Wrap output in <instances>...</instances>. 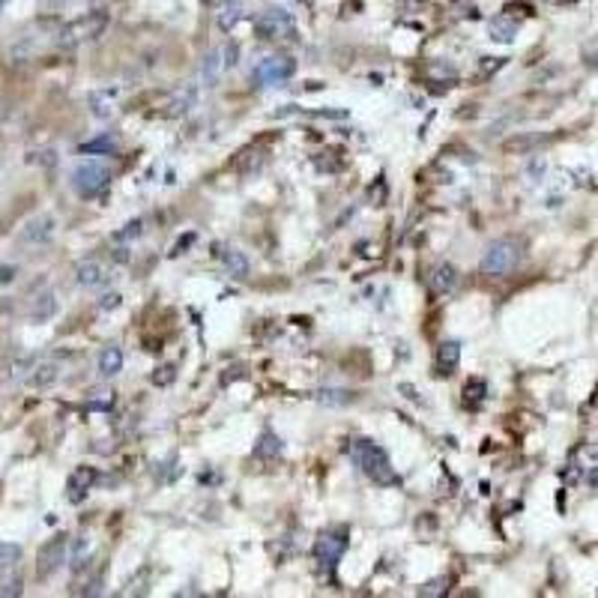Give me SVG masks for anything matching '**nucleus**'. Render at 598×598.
Wrapping results in <instances>:
<instances>
[{
  "label": "nucleus",
  "mask_w": 598,
  "mask_h": 598,
  "mask_svg": "<svg viewBox=\"0 0 598 598\" xmlns=\"http://www.w3.org/2000/svg\"><path fill=\"white\" fill-rule=\"evenodd\" d=\"M294 69H297V63L290 60V57H284V54H272V57H264V60H257V66L252 69V78H255V84H260V87H279V84H284L290 75H294Z\"/></svg>",
  "instance_id": "nucleus-5"
},
{
  "label": "nucleus",
  "mask_w": 598,
  "mask_h": 598,
  "mask_svg": "<svg viewBox=\"0 0 598 598\" xmlns=\"http://www.w3.org/2000/svg\"><path fill=\"white\" fill-rule=\"evenodd\" d=\"M222 69V60H218V51L207 54V60H203V78L207 81H215V72Z\"/></svg>",
  "instance_id": "nucleus-29"
},
{
  "label": "nucleus",
  "mask_w": 598,
  "mask_h": 598,
  "mask_svg": "<svg viewBox=\"0 0 598 598\" xmlns=\"http://www.w3.org/2000/svg\"><path fill=\"white\" fill-rule=\"evenodd\" d=\"M117 150V141L114 138H108V135H99V138H93V141H87V144H81V153H96V156H111Z\"/></svg>",
  "instance_id": "nucleus-24"
},
{
  "label": "nucleus",
  "mask_w": 598,
  "mask_h": 598,
  "mask_svg": "<svg viewBox=\"0 0 598 598\" xmlns=\"http://www.w3.org/2000/svg\"><path fill=\"white\" fill-rule=\"evenodd\" d=\"M120 371H123V350L117 344H108L99 353V374L102 377H117Z\"/></svg>",
  "instance_id": "nucleus-17"
},
{
  "label": "nucleus",
  "mask_w": 598,
  "mask_h": 598,
  "mask_svg": "<svg viewBox=\"0 0 598 598\" xmlns=\"http://www.w3.org/2000/svg\"><path fill=\"white\" fill-rule=\"evenodd\" d=\"M215 257L228 267V272L233 275V279H245V275H249V260H245V255L240 249H230V245H215Z\"/></svg>",
  "instance_id": "nucleus-11"
},
{
  "label": "nucleus",
  "mask_w": 598,
  "mask_h": 598,
  "mask_svg": "<svg viewBox=\"0 0 598 598\" xmlns=\"http://www.w3.org/2000/svg\"><path fill=\"white\" fill-rule=\"evenodd\" d=\"M192 105H195V90H192V87H183V90H177V93L171 96L168 114H186Z\"/></svg>",
  "instance_id": "nucleus-22"
},
{
  "label": "nucleus",
  "mask_w": 598,
  "mask_h": 598,
  "mask_svg": "<svg viewBox=\"0 0 598 598\" xmlns=\"http://www.w3.org/2000/svg\"><path fill=\"white\" fill-rule=\"evenodd\" d=\"M69 562V538L66 535H54L51 542L39 550L36 557V577L48 580L51 575H57L60 568Z\"/></svg>",
  "instance_id": "nucleus-7"
},
{
  "label": "nucleus",
  "mask_w": 598,
  "mask_h": 598,
  "mask_svg": "<svg viewBox=\"0 0 598 598\" xmlns=\"http://www.w3.org/2000/svg\"><path fill=\"white\" fill-rule=\"evenodd\" d=\"M173 377H177L173 365H162V368H156V374L150 377V380H153V386H168V383H173Z\"/></svg>",
  "instance_id": "nucleus-28"
},
{
  "label": "nucleus",
  "mask_w": 598,
  "mask_h": 598,
  "mask_svg": "<svg viewBox=\"0 0 598 598\" xmlns=\"http://www.w3.org/2000/svg\"><path fill=\"white\" fill-rule=\"evenodd\" d=\"M54 230H57V218L54 215H36V218H31V222L24 225L18 240L24 245H46L54 237Z\"/></svg>",
  "instance_id": "nucleus-10"
},
{
  "label": "nucleus",
  "mask_w": 598,
  "mask_h": 598,
  "mask_svg": "<svg viewBox=\"0 0 598 598\" xmlns=\"http://www.w3.org/2000/svg\"><path fill=\"white\" fill-rule=\"evenodd\" d=\"M344 550H347L344 533H324L314 542V560H317L320 568H335V565L341 562Z\"/></svg>",
  "instance_id": "nucleus-9"
},
{
  "label": "nucleus",
  "mask_w": 598,
  "mask_h": 598,
  "mask_svg": "<svg viewBox=\"0 0 598 598\" xmlns=\"http://www.w3.org/2000/svg\"><path fill=\"white\" fill-rule=\"evenodd\" d=\"M255 455H257V458H279V455H282V443H279V437H275V434H264V437L257 440Z\"/></svg>",
  "instance_id": "nucleus-25"
},
{
  "label": "nucleus",
  "mask_w": 598,
  "mask_h": 598,
  "mask_svg": "<svg viewBox=\"0 0 598 598\" xmlns=\"http://www.w3.org/2000/svg\"><path fill=\"white\" fill-rule=\"evenodd\" d=\"M255 33L260 39H290V36H297V27H294V18H290L282 6H272L257 16Z\"/></svg>",
  "instance_id": "nucleus-6"
},
{
  "label": "nucleus",
  "mask_w": 598,
  "mask_h": 598,
  "mask_svg": "<svg viewBox=\"0 0 598 598\" xmlns=\"http://www.w3.org/2000/svg\"><path fill=\"white\" fill-rule=\"evenodd\" d=\"M240 6L242 4H237V0H222V6H218V12H215V21H218L222 31H230V27L240 21Z\"/></svg>",
  "instance_id": "nucleus-20"
},
{
  "label": "nucleus",
  "mask_w": 598,
  "mask_h": 598,
  "mask_svg": "<svg viewBox=\"0 0 598 598\" xmlns=\"http://www.w3.org/2000/svg\"><path fill=\"white\" fill-rule=\"evenodd\" d=\"M96 482V470L93 466H78L75 473H72V479H69V497L72 500H81L84 493H87V488H90Z\"/></svg>",
  "instance_id": "nucleus-18"
},
{
  "label": "nucleus",
  "mask_w": 598,
  "mask_h": 598,
  "mask_svg": "<svg viewBox=\"0 0 598 598\" xmlns=\"http://www.w3.org/2000/svg\"><path fill=\"white\" fill-rule=\"evenodd\" d=\"M108 183H111V168L102 162H84L72 173V186H75L81 198H96L99 192H105Z\"/></svg>",
  "instance_id": "nucleus-4"
},
{
  "label": "nucleus",
  "mask_w": 598,
  "mask_h": 598,
  "mask_svg": "<svg viewBox=\"0 0 598 598\" xmlns=\"http://www.w3.org/2000/svg\"><path fill=\"white\" fill-rule=\"evenodd\" d=\"M120 294H108V297H102V302H99V309L102 311H111V309H117V305H120Z\"/></svg>",
  "instance_id": "nucleus-30"
},
{
  "label": "nucleus",
  "mask_w": 598,
  "mask_h": 598,
  "mask_svg": "<svg viewBox=\"0 0 598 598\" xmlns=\"http://www.w3.org/2000/svg\"><path fill=\"white\" fill-rule=\"evenodd\" d=\"M105 282V269L99 260H78L75 264V284L78 287H99Z\"/></svg>",
  "instance_id": "nucleus-13"
},
{
  "label": "nucleus",
  "mask_w": 598,
  "mask_h": 598,
  "mask_svg": "<svg viewBox=\"0 0 598 598\" xmlns=\"http://www.w3.org/2000/svg\"><path fill=\"white\" fill-rule=\"evenodd\" d=\"M57 314V297L54 294H42L36 302H33V309H31V317L33 320H48Z\"/></svg>",
  "instance_id": "nucleus-23"
},
{
  "label": "nucleus",
  "mask_w": 598,
  "mask_h": 598,
  "mask_svg": "<svg viewBox=\"0 0 598 598\" xmlns=\"http://www.w3.org/2000/svg\"><path fill=\"white\" fill-rule=\"evenodd\" d=\"M485 392H488L485 380H479V377H473V380H466V389H464L466 401H482V398H485Z\"/></svg>",
  "instance_id": "nucleus-27"
},
{
  "label": "nucleus",
  "mask_w": 598,
  "mask_h": 598,
  "mask_svg": "<svg viewBox=\"0 0 598 598\" xmlns=\"http://www.w3.org/2000/svg\"><path fill=\"white\" fill-rule=\"evenodd\" d=\"M299 4H305V6H311V0H299Z\"/></svg>",
  "instance_id": "nucleus-32"
},
{
  "label": "nucleus",
  "mask_w": 598,
  "mask_h": 598,
  "mask_svg": "<svg viewBox=\"0 0 598 598\" xmlns=\"http://www.w3.org/2000/svg\"><path fill=\"white\" fill-rule=\"evenodd\" d=\"M129 249H114V260H120V264H129Z\"/></svg>",
  "instance_id": "nucleus-31"
},
{
  "label": "nucleus",
  "mask_w": 598,
  "mask_h": 598,
  "mask_svg": "<svg viewBox=\"0 0 598 598\" xmlns=\"http://www.w3.org/2000/svg\"><path fill=\"white\" fill-rule=\"evenodd\" d=\"M518 27H520V21H518V18H512V16L506 12V16L491 18L488 33H491V39H493V42H512V39L518 36Z\"/></svg>",
  "instance_id": "nucleus-15"
},
{
  "label": "nucleus",
  "mask_w": 598,
  "mask_h": 598,
  "mask_svg": "<svg viewBox=\"0 0 598 598\" xmlns=\"http://www.w3.org/2000/svg\"><path fill=\"white\" fill-rule=\"evenodd\" d=\"M455 284H458V269L452 267V264H440V267L434 269V275H431V287H434L437 297L452 294V290H455Z\"/></svg>",
  "instance_id": "nucleus-16"
},
{
  "label": "nucleus",
  "mask_w": 598,
  "mask_h": 598,
  "mask_svg": "<svg viewBox=\"0 0 598 598\" xmlns=\"http://www.w3.org/2000/svg\"><path fill=\"white\" fill-rule=\"evenodd\" d=\"M114 90H96L93 96H90V111H93V117H99V120H108V117L114 114Z\"/></svg>",
  "instance_id": "nucleus-19"
},
{
  "label": "nucleus",
  "mask_w": 598,
  "mask_h": 598,
  "mask_svg": "<svg viewBox=\"0 0 598 598\" xmlns=\"http://www.w3.org/2000/svg\"><path fill=\"white\" fill-rule=\"evenodd\" d=\"M314 398L320 404H329V407H344V404L353 401V392H347V389H329L326 386V389H317Z\"/></svg>",
  "instance_id": "nucleus-21"
},
{
  "label": "nucleus",
  "mask_w": 598,
  "mask_h": 598,
  "mask_svg": "<svg viewBox=\"0 0 598 598\" xmlns=\"http://www.w3.org/2000/svg\"><path fill=\"white\" fill-rule=\"evenodd\" d=\"M520 257H523V242L518 237L493 240L482 257V272L485 275H508L512 269H518Z\"/></svg>",
  "instance_id": "nucleus-2"
},
{
  "label": "nucleus",
  "mask_w": 598,
  "mask_h": 598,
  "mask_svg": "<svg viewBox=\"0 0 598 598\" xmlns=\"http://www.w3.org/2000/svg\"><path fill=\"white\" fill-rule=\"evenodd\" d=\"M141 233H144V222H141V218H135V222H129L123 230H117L114 240H117V242H129V240L141 237Z\"/></svg>",
  "instance_id": "nucleus-26"
},
{
  "label": "nucleus",
  "mask_w": 598,
  "mask_h": 598,
  "mask_svg": "<svg viewBox=\"0 0 598 598\" xmlns=\"http://www.w3.org/2000/svg\"><path fill=\"white\" fill-rule=\"evenodd\" d=\"M57 377H60V365H57V362H39V365H33V371L27 374V383L33 389H48L57 383Z\"/></svg>",
  "instance_id": "nucleus-14"
},
{
  "label": "nucleus",
  "mask_w": 598,
  "mask_h": 598,
  "mask_svg": "<svg viewBox=\"0 0 598 598\" xmlns=\"http://www.w3.org/2000/svg\"><path fill=\"white\" fill-rule=\"evenodd\" d=\"M237 4H242V0H237Z\"/></svg>",
  "instance_id": "nucleus-34"
},
{
  "label": "nucleus",
  "mask_w": 598,
  "mask_h": 598,
  "mask_svg": "<svg viewBox=\"0 0 598 598\" xmlns=\"http://www.w3.org/2000/svg\"><path fill=\"white\" fill-rule=\"evenodd\" d=\"M350 455H353V464L371 479V482H377V485L395 482V473H392L389 455H386V452L377 446V443H371V440H356L353 449H350Z\"/></svg>",
  "instance_id": "nucleus-1"
},
{
  "label": "nucleus",
  "mask_w": 598,
  "mask_h": 598,
  "mask_svg": "<svg viewBox=\"0 0 598 598\" xmlns=\"http://www.w3.org/2000/svg\"><path fill=\"white\" fill-rule=\"evenodd\" d=\"M105 27H108V12L105 9H90V12H84L81 18L69 21L63 31H60V36H57V42H60L63 48L81 46V42H90V39L102 36Z\"/></svg>",
  "instance_id": "nucleus-3"
},
{
  "label": "nucleus",
  "mask_w": 598,
  "mask_h": 598,
  "mask_svg": "<svg viewBox=\"0 0 598 598\" xmlns=\"http://www.w3.org/2000/svg\"><path fill=\"white\" fill-rule=\"evenodd\" d=\"M18 560H21V548L18 545L0 542V595H18L21 592Z\"/></svg>",
  "instance_id": "nucleus-8"
},
{
  "label": "nucleus",
  "mask_w": 598,
  "mask_h": 598,
  "mask_svg": "<svg viewBox=\"0 0 598 598\" xmlns=\"http://www.w3.org/2000/svg\"><path fill=\"white\" fill-rule=\"evenodd\" d=\"M458 362H461V341H443L440 347H437V356H434L437 374H443V377L452 374Z\"/></svg>",
  "instance_id": "nucleus-12"
},
{
  "label": "nucleus",
  "mask_w": 598,
  "mask_h": 598,
  "mask_svg": "<svg viewBox=\"0 0 598 598\" xmlns=\"http://www.w3.org/2000/svg\"><path fill=\"white\" fill-rule=\"evenodd\" d=\"M6 4H9V0H0V9H4V6H6Z\"/></svg>",
  "instance_id": "nucleus-33"
}]
</instances>
